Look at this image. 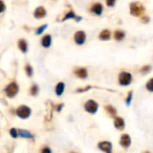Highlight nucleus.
<instances>
[{
	"instance_id": "30",
	"label": "nucleus",
	"mask_w": 153,
	"mask_h": 153,
	"mask_svg": "<svg viewBox=\"0 0 153 153\" xmlns=\"http://www.w3.org/2000/svg\"><path fill=\"white\" fill-rule=\"evenodd\" d=\"M142 20H143V21H145V23H147L149 21V18L146 17H143Z\"/></svg>"
},
{
	"instance_id": "28",
	"label": "nucleus",
	"mask_w": 153,
	"mask_h": 153,
	"mask_svg": "<svg viewBox=\"0 0 153 153\" xmlns=\"http://www.w3.org/2000/svg\"><path fill=\"white\" fill-rule=\"evenodd\" d=\"M116 0H106V4L109 7H113L115 5Z\"/></svg>"
},
{
	"instance_id": "25",
	"label": "nucleus",
	"mask_w": 153,
	"mask_h": 153,
	"mask_svg": "<svg viewBox=\"0 0 153 153\" xmlns=\"http://www.w3.org/2000/svg\"><path fill=\"white\" fill-rule=\"evenodd\" d=\"M132 91H130L128 93V95L127 98L126 99V103L128 106H129L131 102H132Z\"/></svg>"
},
{
	"instance_id": "21",
	"label": "nucleus",
	"mask_w": 153,
	"mask_h": 153,
	"mask_svg": "<svg viewBox=\"0 0 153 153\" xmlns=\"http://www.w3.org/2000/svg\"><path fill=\"white\" fill-rule=\"evenodd\" d=\"M38 91H39V88H38V86L36 85H34L32 87L31 90H30L31 94H32V96H36V95L38 93Z\"/></svg>"
},
{
	"instance_id": "13",
	"label": "nucleus",
	"mask_w": 153,
	"mask_h": 153,
	"mask_svg": "<svg viewBox=\"0 0 153 153\" xmlns=\"http://www.w3.org/2000/svg\"><path fill=\"white\" fill-rule=\"evenodd\" d=\"M51 43H52V37H51V36L49 35V34L45 35L43 37V38H42L41 44L43 47H45V48L49 47V46H51Z\"/></svg>"
},
{
	"instance_id": "1",
	"label": "nucleus",
	"mask_w": 153,
	"mask_h": 153,
	"mask_svg": "<svg viewBox=\"0 0 153 153\" xmlns=\"http://www.w3.org/2000/svg\"><path fill=\"white\" fill-rule=\"evenodd\" d=\"M144 11V8L140 2H132L130 4V13L134 17L140 16Z\"/></svg>"
},
{
	"instance_id": "31",
	"label": "nucleus",
	"mask_w": 153,
	"mask_h": 153,
	"mask_svg": "<svg viewBox=\"0 0 153 153\" xmlns=\"http://www.w3.org/2000/svg\"><path fill=\"white\" fill-rule=\"evenodd\" d=\"M2 11H1V12H3L5 11V5H4V3H3V2H2Z\"/></svg>"
},
{
	"instance_id": "6",
	"label": "nucleus",
	"mask_w": 153,
	"mask_h": 153,
	"mask_svg": "<svg viewBox=\"0 0 153 153\" xmlns=\"http://www.w3.org/2000/svg\"><path fill=\"white\" fill-rule=\"evenodd\" d=\"M74 40L76 44L79 46L83 45L85 43V40H86V34H85V32L79 31V32H76L74 36Z\"/></svg>"
},
{
	"instance_id": "3",
	"label": "nucleus",
	"mask_w": 153,
	"mask_h": 153,
	"mask_svg": "<svg viewBox=\"0 0 153 153\" xmlns=\"http://www.w3.org/2000/svg\"><path fill=\"white\" fill-rule=\"evenodd\" d=\"M19 92V86L17 85L15 82L11 83L10 85H8L5 89V93L7 96L10 98H13Z\"/></svg>"
},
{
	"instance_id": "14",
	"label": "nucleus",
	"mask_w": 153,
	"mask_h": 153,
	"mask_svg": "<svg viewBox=\"0 0 153 153\" xmlns=\"http://www.w3.org/2000/svg\"><path fill=\"white\" fill-rule=\"evenodd\" d=\"M99 39L102 40H108L111 38V32L109 30H103L99 34Z\"/></svg>"
},
{
	"instance_id": "12",
	"label": "nucleus",
	"mask_w": 153,
	"mask_h": 153,
	"mask_svg": "<svg viewBox=\"0 0 153 153\" xmlns=\"http://www.w3.org/2000/svg\"><path fill=\"white\" fill-rule=\"evenodd\" d=\"M114 126L119 130H123L125 128V121L123 118L116 117L114 120Z\"/></svg>"
},
{
	"instance_id": "8",
	"label": "nucleus",
	"mask_w": 153,
	"mask_h": 153,
	"mask_svg": "<svg viewBox=\"0 0 153 153\" xmlns=\"http://www.w3.org/2000/svg\"><path fill=\"white\" fill-rule=\"evenodd\" d=\"M131 138L128 134H123L120 138V145L125 148H128L131 145Z\"/></svg>"
},
{
	"instance_id": "26",
	"label": "nucleus",
	"mask_w": 153,
	"mask_h": 153,
	"mask_svg": "<svg viewBox=\"0 0 153 153\" xmlns=\"http://www.w3.org/2000/svg\"><path fill=\"white\" fill-rule=\"evenodd\" d=\"M10 134L11 135L12 137H14V138H16V137H17L18 134H19V133L17 132V131L16 128H11L10 131Z\"/></svg>"
},
{
	"instance_id": "5",
	"label": "nucleus",
	"mask_w": 153,
	"mask_h": 153,
	"mask_svg": "<svg viewBox=\"0 0 153 153\" xmlns=\"http://www.w3.org/2000/svg\"><path fill=\"white\" fill-rule=\"evenodd\" d=\"M99 105L97 102L93 100H89L86 102L85 105V111L90 114H95L98 110Z\"/></svg>"
},
{
	"instance_id": "15",
	"label": "nucleus",
	"mask_w": 153,
	"mask_h": 153,
	"mask_svg": "<svg viewBox=\"0 0 153 153\" xmlns=\"http://www.w3.org/2000/svg\"><path fill=\"white\" fill-rule=\"evenodd\" d=\"M64 88H65V85L64 84L63 82H60L58 83L55 87V93H56V94L57 96H61L62 93L64 91Z\"/></svg>"
},
{
	"instance_id": "9",
	"label": "nucleus",
	"mask_w": 153,
	"mask_h": 153,
	"mask_svg": "<svg viewBox=\"0 0 153 153\" xmlns=\"http://www.w3.org/2000/svg\"><path fill=\"white\" fill-rule=\"evenodd\" d=\"M46 14V11L43 7H38L35 9L34 13V17L37 18V19H40V18H43Z\"/></svg>"
},
{
	"instance_id": "29",
	"label": "nucleus",
	"mask_w": 153,
	"mask_h": 153,
	"mask_svg": "<svg viewBox=\"0 0 153 153\" xmlns=\"http://www.w3.org/2000/svg\"><path fill=\"white\" fill-rule=\"evenodd\" d=\"M42 152H51V150L48 147H46L45 148V149H43V150H42Z\"/></svg>"
},
{
	"instance_id": "2",
	"label": "nucleus",
	"mask_w": 153,
	"mask_h": 153,
	"mask_svg": "<svg viewBox=\"0 0 153 153\" xmlns=\"http://www.w3.org/2000/svg\"><path fill=\"white\" fill-rule=\"evenodd\" d=\"M132 75L127 72H122L119 76V81L120 84L123 86H127L132 82Z\"/></svg>"
},
{
	"instance_id": "7",
	"label": "nucleus",
	"mask_w": 153,
	"mask_h": 153,
	"mask_svg": "<svg viewBox=\"0 0 153 153\" xmlns=\"http://www.w3.org/2000/svg\"><path fill=\"white\" fill-rule=\"evenodd\" d=\"M99 149H101L102 151L105 152L110 153L112 151V144L110 142L108 141H104L101 142V143H99L98 145Z\"/></svg>"
},
{
	"instance_id": "4",
	"label": "nucleus",
	"mask_w": 153,
	"mask_h": 153,
	"mask_svg": "<svg viewBox=\"0 0 153 153\" xmlns=\"http://www.w3.org/2000/svg\"><path fill=\"white\" fill-rule=\"evenodd\" d=\"M17 114L21 119H27L31 115V109L26 105H22L17 111Z\"/></svg>"
},
{
	"instance_id": "16",
	"label": "nucleus",
	"mask_w": 153,
	"mask_h": 153,
	"mask_svg": "<svg viewBox=\"0 0 153 153\" xmlns=\"http://www.w3.org/2000/svg\"><path fill=\"white\" fill-rule=\"evenodd\" d=\"M18 45H19V48H20V49L22 52H23L26 53V52H27L28 45H27V43H26V41L25 40H23V39L20 40V41H19V43H18Z\"/></svg>"
},
{
	"instance_id": "20",
	"label": "nucleus",
	"mask_w": 153,
	"mask_h": 153,
	"mask_svg": "<svg viewBox=\"0 0 153 153\" xmlns=\"http://www.w3.org/2000/svg\"><path fill=\"white\" fill-rule=\"evenodd\" d=\"M105 108L106 111L108 112V114H110L111 116L114 117V116H115V114H117L116 109H115L113 106L110 105H106Z\"/></svg>"
},
{
	"instance_id": "24",
	"label": "nucleus",
	"mask_w": 153,
	"mask_h": 153,
	"mask_svg": "<svg viewBox=\"0 0 153 153\" xmlns=\"http://www.w3.org/2000/svg\"><path fill=\"white\" fill-rule=\"evenodd\" d=\"M26 72L28 76H32V74H33V70H32V67L30 65H26Z\"/></svg>"
},
{
	"instance_id": "19",
	"label": "nucleus",
	"mask_w": 153,
	"mask_h": 153,
	"mask_svg": "<svg viewBox=\"0 0 153 153\" xmlns=\"http://www.w3.org/2000/svg\"><path fill=\"white\" fill-rule=\"evenodd\" d=\"M125 37V32H123V31H120V30H117L114 33V38L117 40H122Z\"/></svg>"
},
{
	"instance_id": "11",
	"label": "nucleus",
	"mask_w": 153,
	"mask_h": 153,
	"mask_svg": "<svg viewBox=\"0 0 153 153\" xmlns=\"http://www.w3.org/2000/svg\"><path fill=\"white\" fill-rule=\"evenodd\" d=\"M75 74L81 79H86L87 77V71L85 68H79L75 70Z\"/></svg>"
},
{
	"instance_id": "23",
	"label": "nucleus",
	"mask_w": 153,
	"mask_h": 153,
	"mask_svg": "<svg viewBox=\"0 0 153 153\" xmlns=\"http://www.w3.org/2000/svg\"><path fill=\"white\" fill-rule=\"evenodd\" d=\"M146 89L150 92H153V79H151L146 84Z\"/></svg>"
},
{
	"instance_id": "10",
	"label": "nucleus",
	"mask_w": 153,
	"mask_h": 153,
	"mask_svg": "<svg viewBox=\"0 0 153 153\" xmlns=\"http://www.w3.org/2000/svg\"><path fill=\"white\" fill-rule=\"evenodd\" d=\"M102 11H103V6L100 3H96L93 5V7L91 8V11L93 13V14H96V15H101L102 14Z\"/></svg>"
},
{
	"instance_id": "17",
	"label": "nucleus",
	"mask_w": 153,
	"mask_h": 153,
	"mask_svg": "<svg viewBox=\"0 0 153 153\" xmlns=\"http://www.w3.org/2000/svg\"><path fill=\"white\" fill-rule=\"evenodd\" d=\"M69 19H76V21H80L81 20V17H77V16L76 15V14H74V12L73 11H70L67 14H66V16L64 17V18L63 19V21H64V20H69Z\"/></svg>"
},
{
	"instance_id": "18",
	"label": "nucleus",
	"mask_w": 153,
	"mask_h": 153,
	"mask_svg": "<svg viewBox=\"0 0 153 153\" xmlns=\"http://www.w3.org/2000/svg\"><path fill=\"white\" fill-rule=\"evenodd\" d=\"M18 133H19V135L22 137H24V138H32L33 136L31 133H30L27 130H23V129H20L18 131Z\"/></svg>"
},
{
	"instance_id": "27",
	"label": "nucleus",
	"mask_w": 153,
	"mask_h": 153,
	"mask_svg": "<svg viewBox=\"0 0 153 153\" xmlns=\"http://www.w3.org/2000/svg\"><path fill=\"white\" fill-rule=\"evenodd\" d=\"M150 68H151L150 66H144V67L140 70V72L144 73V74H145V73H147L148 72H149V70H150Z\"/></svg>"
},
{
	"instance_id": "22",
	"label": "nucleus",
	"mask_w": 153,
	"mask_h": 153,
	"mask_svg": "<svg viewBox=\"0 0 153 153\" xmlns=\"http://www.w3.org/2000/svg\"><path fill=\"white\" fill-rule=\"evenodd\" d=\"M48 25H46V24H45V25H43V26H40L38 28H37V30L36 31V34H37V35H39V34H41L42 33H43V32H44V30L47 28Z\"/></svg>"
}]
</instances>
